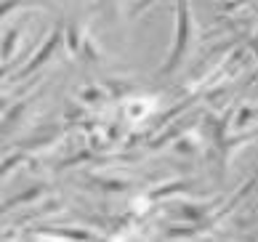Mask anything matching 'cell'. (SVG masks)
<instances>
[{"instance_id":"obj_8","label":"cell","mask_w":258,"mask_h":242,"mask_svg":"<svg viewBox=\"0 0 258 242\" xmlns=\"http://www.w3.org/2000/svg\"><path fill=\"white\" fill-rule=\"evenodd\" d=\"M27 3H40V6H48L45 0H0V22L8 16V14H14L16 8H22Z\"/></svg>"},{"instance_id":"obj_13","label":"cell","mask_w":258,"mask_h":242,"mask_svg":"<svg viewBox=\"0 0 258 242\" xmlns=\"http://www.w3.org/2000/svg\"><path fill=\"white\" fill-rule=\"evenodd\" d=\"M8 106H11V99H6V96H3V99H0V114H6Z\"/></svg>"},{"instance_id":"obj_3","label":"cell","mask_w":258,"mask_h":242,"mask_svg":"<svg viewBox=\"0 0 258 242\" xmlns=\"http://www.w3.org/2000/svg\"><path fill=\"white\" fill-rule=\"evenodd\" d=\"M32 101H35V99L30 96V99H24V101H16V104H11V106H8V109H6V114H3V120H0V139H3V136H8V133H11V131L16 128V125L24 120V112L32 106Z\"/></svg>"},{"instance_id":"obj_14","label":"cell","mask_w":258,"mask_h":242,"mask_svg":"<svg viewBox=\"0 0 258 242\" xmlns=\"http://www.w3.org/2000/svg\"><path fill=\"white\" fill-rule=\"evenodd\" d=\"M99 6H107V0H99Z\"/></svg>"},{"instance_id":"obj_11","label":"cell","mask_w":258,"mask_h":242,"mask_svg":"<svg viewBox=\"0 0 258 242\" xmlns=\"http://www.w3.org/2000/svg\"><path fill=\"white\" fill-rule=\"evenodd\" d=\"M152 3H157V0H139V3L131 8V16H133V19H136V16H141V14H144V11H147V8H149Z\"/></svg>"},{"instance_id":"obj_2","label":"cell","mask_w":258,"mask_h":242,"mask_svg":"<svg viewBox=\"0 0 258 242\" xmlns=\"http://www.w3.org/2000/svg\"><path fill=\"white\" fill-rule=\"evenodd\" d=\"M64 37H67V32H64V24L59 22V24H56L53 30L48 32V37H45V40L40 43V48H37V51L30 56V62L22 64V67H19V70L14 72L11 80H30V77H32L37 70H43V67L48 64V62L53 59V56H56V51L61 48Z\"/></svg>"},{"instance_id":"obj_5","label":"cell","mask_w":258,"mask_h":242,"mask_svg":"<svg viewBox=\"0 0 258 242\" xmlns=\"http://www.w3.org/2000/svg\"><path fill=\"white\" fill-rule=\"evenodd\" d=\"M45 192H48V189H45L43 184H37V187H30L27 192H19V195H14L8 202H3V205H0V216H3V213H11V210L19 208V205H30V202L40 200Z\"/></svg>"},{"instance_id":"obj_10","label":"cell","mask_w":258,"mask_h":242,"mask_svg":"<svg viewBox=\"0 0 258 242\" xmlns=\"http://www.w3.org/2000/svg\"><path fill=\"white\" fill-rule=\"evenodd\" d=\"M14 70H16V59L0 64V83H3V80H11V77H14Z\"/></svg>"},{"instance_id":"obj_9","label":"cell","mask_w":258,"mask_h":242,"mask_svg":"<svg viewBox=\"0 0 258 242\" xmlns=\"http://www.w3.org/2000/svg\"><path fill=\"white\" fill-rule=\"evenodd\" d=\"M24 162H27V154H24V152H16V154H11L8 160H3V162H0V178H3V176H8L11 170H16L19 165H24Z\"/></svg>"},{"instance_id":"obj_1","label":"cell","mask_w":258,"mask_h":242,"mask_svg":"<svg viewBox=\"0 0 258 242\" xmlns=\"http://www.w3.org/2000/svg\"><path fill=\"white\" fill-rule=\"evenodd\" d=\"M195 32H197V27H195V14H192L189 0H176V37H173V48H170L168 59L160 67L162 77L173 75L181 67V62L186 59V53L195 45Z\"/></svg>"},{"instance_id":"obj_6","label":"cell","mask_w":258,"mask_h":242,"mask_svg":"<svg viewBox=\"0 0 258 242\" xmlns=\"http://www.w3.org/2000/svg\"><path fill=\"white\" fill-rule=\"evenodd\" d=\"M107 88L104 85H91V88H83L80 91V96L78 99L83 101V104H101V101H107Z\"/></svg>"},{"instance_id":"obj_4","label":"cell","mask_w":258,"mask_h":242,"mask_svg":"<svg viewBox=\"0 0 258 242\" xmlns=\"http://www.w3.org/2000/svg\"><path fill=\"white\" fill-rule=\"evenodd\" d=\"M22 32H24V22H16L11 30L3 35V40H0V59L3 62L14 59V53L19 51V43H22Z\"/></svg>"},{"instance_id":"obj_12","label":"cell","mask_w":258,"mask_h":242,"mask_svg":"<svg viewBox=\"0 0 258 242\" xmlns=\"http://www.w3.org/2000/svg\"><path fill=\"white\" fill-rule=\"evenodd\" d=\"M245 3H247V0H232V3L226 6V11H234V8H242Z\"/></svg>"},{"instance_id":"obj_7","label":"cell","mask_w":258,"mask_h":242,"mask_svg":"<svg viewBox=\"0 0 258 242\" xmlns=\"http://www.w3.org/2000/svg\"><path fill=\"white\" fill-rule=\"evenodd\" d=\"M59 231H53V237H67V239H99V234H93L88 229H75V226H56Z\"/></svg>"}]
</instances>
